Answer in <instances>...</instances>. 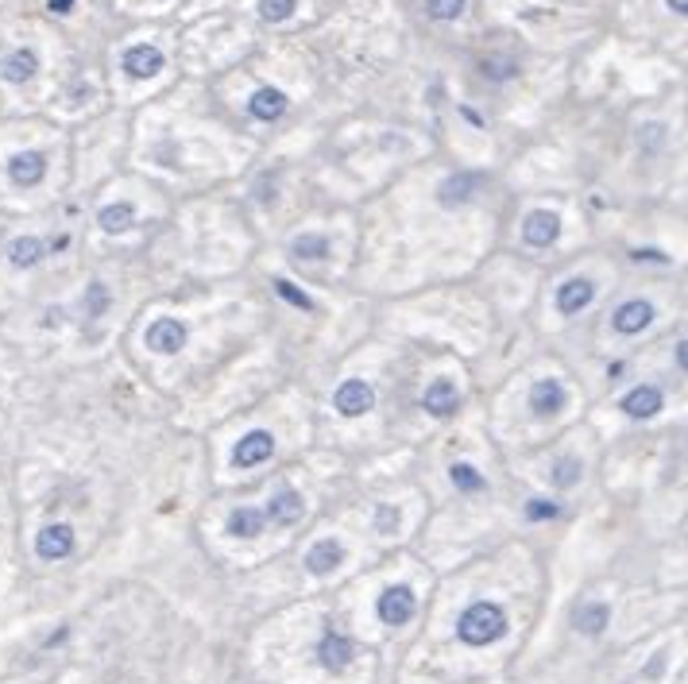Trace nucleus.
<instances>
[{
	"label": "nucleus",
	"instance_id": "1",
	"mask_svg": "<svg viewBox=\"0 0 688 684\" xmlns=\"http://www.w3.org/2000/svg\"><path fill=\"white\" fill-rule=\"evenodd\" d=\"M457 634H460V642H468V646H487V642H499V638L507 634V614L499 603H472L468 611L457 619Z\"/></svg>",
	"mask_w": 688,
	"mask_h": 684
},
{
	"label": "nucleus",
	"instance_id": "2",
	"mask_svg": "<svg viewBox=\"0 0 688 684\" xmlns=\"http://www.w3.org/2000/svg\"><path fill=\"white\" fill-rule=\"evenodd\" d=\"M333 406L341 417H364L371 406H376V391H371L364 379H344L333 394Z\"/></svg>",
	"mask_w": 688,
	"mask_h": 684
},
{
	"label": "nucleus",
	"instance_id": "3",
	"mask_svg": "<svg viewBox=\"0 0 688 684\" xmlns=\"http://www.w3.org/2000/svg\"><path fill=\"white\" fill-rule=\"evenodd\" d=\"M414 607H418V599H414V591L406 588V584L387 588V591L379 596V603H376L379 619L387 622V626H402V622H410V619H414Z\"/></svg>",
	"mask_w": 688,
	"mask_h": 684
},
{
	"label": "nucleus",
	"instance_id": "4",
	"mask_svg": "<svg viewBox=\"0 0 688 684\" xmlns=\"http://www.w3.org/2000/svg\"><path fill=\"white\" fill-rule=\"evenodd\" d=\"M147 348L151 352H159V356H174V352H182L186 348V325L182 321H174V317H159V321H151L147 325Z\"/></svg>",
	"mask_w": 688,
	"mask_h": 684
},
{
	"label": "nucleus",
	"instance_id": "5",
	"mask_svg": "<svg viewBox=\"0 0 688 684\" xmlns=\"http://www.w3.org/2000/svg\"><path fill=\"white\" fill-rule=\"evenodd\" d=\"M35 553L43 561H62V556L74 553V530L66 522H54V526H43L35 533Z\"/></svg>",
	"mask_w": 688,
	"mask_h": 684
},
{
	"label": "nucleus",
	"instance_id": "6",
	"mask_svg": "<svg viewBox=\"0 0 688 684\" xmlns=\"http://www.w3.org/2000/svg\"><path fill=\"white\" fill-rule=\"evenodd\" d=\"M271 452H275V437L267 433V429H252L248 437L236 441V449H232V464H236V468H255V464H263Z\"/></svg>",
	"mask_w": 688,
	"mask_h": 684
},
{
	"label": "nucleus",
	"instance_id": "7",
	"mask_svg": "<svg viewBox=\"0 0 688 684\" xmlns=\"http://www.w3.org/2000/svg\"><path fill=\"white\" fill-rule=\"evenodd\" d=\"M557 236H561V217L550 213V209H538V213H530L522 220V240L530 248H550Z\"/></svg>",
	"mask_w": 688,
	"mask_h": 684
},
{
	"label": "nucleus",
	"instance_id": "8",
	"mask_svg": "<svg viewBox=\"0 0 688 684\" xmlns=\"http://www.w3.org/2000/svg\"><path fill=\"white\" fill-rule=\"evenodd\" d=\"M650 321H654V306H650V301H642V298H631V301H623V306L615 309V317H611L615 333H623V336H634V333H642Z\"/></svg>",
	"mask_w": 688,
	"mask_h": 684
},
{
	"label": "nucleus",
	"instance_id": "9",
	"mask_svg": "<svg viewBox=\"0 0 688 684\" xmlns=\"http://www.w3.org/2000/svg\"><path fill=\"white\" fill-rule=\"evenodd\" d=\"M124 70L128 78H155L162 70V51L151 43H136L124 51Z\"/></svg>",
	"mask_w": 688,
	"mask_h": 684
},
{
	"label": "nucleus",
	"instance_id": "10",
	"mask_svg": "<svg viewBox=\"0 0 688 684\" xmlns=\"http://www.w3.org/2000/svg\"><path fill=\"white\" fill-rule=\"evenodd\" d=\"M46 174V159L39 151H20V155L8 159V178L16 185H39Z\"/></svg>",
	"mask_w": 688,
	"mask_h": 684
},
{
	"label": "nucleus",
	"instance_id": "11",
	"mask_svg": "<svg viewBox=\"0 0 688 684\" xmlns=\"http://www.w3.org/2000/svg\"><path fill=\"white\" fill-rule=\"evenodd\" d=\"M457 402H460V394H457V387H452V379H434L422 394L426 414H434V417H449L452 410H457Z\"/></svg>",
	"mask_w": 688,
	"mask_h": 684
},
{
	"label": "nucleus",
	"instance_id": "12",
	"mask_svg": "<svg viewBox=\"0 0 688 684\" xmlns=\"http://www.w3.org/2000/svg\"><path fill=\"white\" fill-rule=\"evenodd\" d=\"M592 298H596V283H592V278H568V283H561V290H557V309L580 313Z\"/></svg>",
	"mask_w": 688,
	"mask_h": 684
},
{
	"label": "nucleus",
	"instance_id": "13",
	"mask_svg": "<svg viewBox=\"0 0 688 684\" xmlns=\"http://www.w3.org/2000/svg\"><path fill=\"white\" fill-rule=\"evenodd\" d=\"M565 406V387L557 379H542V383H534V391H530V410L538 414V417H550L557 414Z\"/></svg>",
	"mask_w": 688,
	"mask_h": 684
},
{
	"label": "nucleus",
	"instance_id": "14",
	"mask_svg": "<svg viewBox=\"0 0 688 684\" xmlns=\"http://www.w3.org/2000/svg\"><path fill=\"white\" fill-rule=\"evenodd\" d=\"M341 561H344V545H341V541H333V538L318 541V545H313V549L306 553V568H310L313 576H329Z\"/></svg>",
	"mask_w": 688,
	"mask_h": 684
},
{
	"label": "nucleus",
	"instance_id": "15",
	"mask_svg": "<svg viewBox=\"0 0 688 684\" xmlns=\"http://www.w3.org/2000/svg\"><path fill=\"white\" fill-rule=\"evenodd\" d=\"M318 661L329 672H341L348 669V661H352V642H348L344 634H325L321 646H318Z\"/></svg>",
	"mask_w": 688,
	"mask_h": 684
},
{
	"label": "nucleus",
	"instance_id": "16",
	"mask_svg": "<svg viewBox=\"0 0 688 684\" xmlns=\"http://www.w3.org/2000/svg\"><path fill=\"white\" fill-rule=\"evenodd\" d=\"M302 507H306V503H302L298 491H278L271 503L263 507V518H267V522H278V526H290V522L302 518Z\"/></svg>",
	"mask_w": 688,
	"mask_h": 684
},
{
	"label": "nucleus",
	"instance_id": "17",
	"mask_svg": "<svg viewBox=\"0 0 688 684\" xmlns=\"http://www.w3.org/2000/svg\"><path fill=\"white\" fill-rule=\"evenodd\" d=\"M661 402H666V399H661L658 387H634L619 406H623L626 417H654L661 410Z\"/></svg>",
	"mask_w": 688,
	"mask_h": 684
},
{
	"label": "nucleus",
	"instance_id": "18",
	"mask_svg": "<svg viewBox=\"0 0 688 684\" xmlns=\"http://www.w3.org/2000/svg\"><path fill=\"white\" fill-rule=\"evenodd\" d=\"M35 70H39V58H35V51H12V54L4 58V66H0V74H4L12 86H23V81L35 78Z\"/></svg>",
	"mask_w": 688,
	"mask_h": 684
},
{
	"label": "nucleus",
	"instance_id": "19",
	"mask_svg": "<svg viewBox=\"0 0 688 684\" xmlns=\"http://www.w3.org/2000/svg\"><path fill=\"white\" fill-rule=\"evenodd\" d=\"M263 530H267V518H263V510H255V507H240L228 515L232 538H255V533H263Z\"/></svg>",
	"mask_w": 688,
	"mask_h": 684
},
{
	"label": "nucleus",
	"instance_id": "20",
	"mask_svg": "<svg viewBox=\"0 0 688 684\" xmlns=\"http://www.w3.org/2000/svg\"><path fill=\"white\" fill-rule=\"evenodd\" d=\"M46 255V243L39 236H20L8 243V263L12 267H35Z\"/></svg>",
	"mask_w": 688,
	"mask_h": 684
},
{
	"label": "nucleus",
	"instance_id": "21",
	"mask_svg": "<svg viewBox=\"0 0 688 684\" xmlns=\"http://www.w3.org/2000/svg\"><path fill=\"white\" fill-rule=\"evenodd\" d=\"M248 109H252V116L255 120H278V116L286 112V97L278 89H260L255 97L248 101Z\"/></svg>",
	"mask_w": 688,
	"mask_h": 684
},
{
	"label": "nucleus",
	"instance_id": "22",
	"mask_svg": "<svg viewBox=\"0 0 688 684\" xmlns=\"http://www.w3.org/2000/svg\"><path fill=\"white\" fill-rule=\"evenodd\" d=\"M476 174H452V178H445L441 182V190H437V197H441V205H460V202H468L472 197V190H476Z\"/></svg>",
	"mask_w": 688,
	"mask_h": 684
},
{
	"label": "nucleus",
	"instance_id": "23",
	"mask_svg": "<svg viewBox=\"0 0 688 684\" xmlns=\"http://www.w3.org/2000/svg\"><path fill=\"white\" fill-rule=\"evenodd\" d=\"M608 619H611L608 603H588V607H580V611H576V630H584V634H600L603 626H608Z\"/></svg>",
	"mask_w": 688,
	"mask_h": 684
},
{
	"label": "nucleus",
	"instance_id": "24",
	"mask_svg": "<svg viewBox=\"0 0 688 684\" xmlns=\"http://www.w3.org/2000/svg\"><path fill=\"white\" fill-rule=\"evenodd\" d=\"M132 205H104L101 213H97V220H101V228L104 232H128L132 228Z\"/></svg>",
	"mask_w": 688,
	"mask_h": 684
},
{
	"label": "nucleus",
	"instance_id": "25",
	"mask_svg": "<svg viewBox=\"0 0 688 684\" xmlns=\"http://www.w3.org/2000/svg\"><path fill=\"white\" fill-rule=\"evenodd\" d=\"M452 483H457V491L472 495V491H484V475L480 468H472V464H452Z\"/></svg>",
	"mask_w": 688,
	"mask_h": 684
},
{
	"label": "nucleus",
	"instance_id": "26",
	"mask_svg": "<svg viewBox=\"0 0 688 684\" xmlns=\"http://www.w3.org/2000/svg\"><path fill=\"white\" fill-rule=\"evenodd\" d=\"M294 8H298V0H260V16L267 23H283L294 16Z\"/></svg>",
	"mask_w": 688,
	"mask_h": 684
},
{
	"label": "nucleus",
	"instance_id": "27",
	"mask_svg": "<svg viewBox=\"0 0 688 684\" xmlns=\"http://www.w3.org/2000/svg\"><path fill=\"white\" fill-rule=\"evenodd\" d=\"M325 251H329V240L318 236V232H313V236H298L294 240V255H298V260H321Z\"/></svg>",
	"mask_w": 688,
	"mask_h": 684
},
{
	"label": "nucleus",
	"instance_id": "28",
	"mask_svg": "<svg viewBox=\"0 0 688 684\" xmlns=\"http://www.w3.org/2000/svg\"><path fill=\"white\" fill-rule=\"evenodd\" d=\"M426 12L434 20H457L464 12V0H426Z\"/></svg>",
	"mask_w": 688,
	"mask_h": 684
},
{
	"label": "nucleus",
	"instance_id": "29",
	"mask_svg": "<svg viewBox=\"0 0 688 684\" xmlns=\"http://www.w3.org/2000/svg\"><path fill=\"white\" fill-rule=\"evenodd\" d=\"M275 290H278V294H283V298L290 301V306H298V309H313V301H310L306 294H302L298 286H290L286 278H278V283H275Z\"/></svg>",
	"mask_w": 688,
	"mask_h": 684
},
{
	"label": "nucleus",
	"instance_id": "30",
	"mask_svg": "<svg viewBox=\"0 0 688 684\" xmlns=\"http://www.w3.org/2000/svg\"><path fill=\"white\" fill-rule=\"evenodd\" d=\"M580 480V464L576 460H561L557 464V472H553V483L557 487H568V483H576Z\"/></svg>",
	"mask_w": 688,
	"mask_h": 684
},
{
	"label": "nucleus",
	"instance_id": "31",
	"mask_svg": "<svg viewBox=\"0 0 688 684\" xmlns=\"http://www.w3.org/2000/svg\"><path fill=\"white\" fill-rule=\"evenodd\" d=\"M104 306H109V294H104L101 283H93V286H89V313L97 317V313H104Z\"/></svg>",
	"mask_w": 688,
	"mask_h": 684
},
{
	"label": "nucleus",
	"instance_id": "32",
	"mask_svg": "<svg viewBox=\"0 0 688 684\" xmlns=\"http://www.w3.org/2000/svg\"><path fill=\"white\" fill-rule=\"evenodd\" d=\"M526 515H530V518H553V515H557V503H545V499H530V503H526Z\"/></svg>",
	"mask_w": 688,
	"mask_h": 684
},
{
	"label": "nucleus",
	"instance_id": "33",
	"mask_svg": "<svg viewBox=\"0 0 688 684\" xmlns=\"http://www.w3.org/2000/svg\"><path fill=\"white\" fill-rule=\"evenodd\" d=\"M70 8H74V0H51V12H58V16H66Z\"/></svg>",
	"mask_w": 688,
	"mask_h": 684
},
{
	"label": "nucleus",
	"instance_id": "34",
	"mask_svg": "<svg viewBox=\"0 0 688 684\" xmlns=\"http://www.w3.org/2000/svg\"><path fill=\"white\" fill-rule=\"evenodd\" d=\"M669 8L677 12V16H684V12H688V0H669Z\"/></svg>",
	"mask_w": 688,
	"mask_h": 684
}]
</instances>
